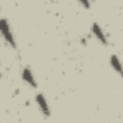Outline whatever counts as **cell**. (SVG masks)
<instances>
[{
    "label": "cell",
    "mask_w": 123,
    "mask_h": 123,
    "mask_svg": "<svg viewBox=\"0 0 123 123\" xmlns=\"http://www.w3.org/2000/svg\"><path fill=\"white\" fill-rule=\"evenodd\" d=\"M0 34H1L2 37L4 38V40L8 44H10L12 48L16 47L15 39L13 37V35H12V31H11L9 22L5 18H0Z\"/></svg>",
    "instance_id": "obj_1"
},
{
    "label": "cell",
    "mask_w": 123,
    "mask_h": 123,
    "mask_svg": "<svg viewBox=\"0 0 123 123\" xmlns=\"http://www.w3.org/2000/svg\"><path fill=\"white\" fill-rule=\"evenodd\" d=\"M36 102L37 105L40 111V112L42 113L43 116L45 117H49L50 116V109L48 106V103L46 101V98L44 97V95L42 93H38L36 95Z\"/></svg>",
    "instance_id": "obj_2"
},
{
    "label": "cell",
    "mask_w": 123,
    "mask_h": 123,
    "mask_svg": "<svg viewBox=\"0 0 123 123\" xmlns=\"http://www.w3.org/2000/svg\"><path fill=\"white\" fill-rule=\"evenodd\" d=\"M91 31H92L93 35L95 36V37L97 38V40H98L100 43H102V44L105 45V46L108 44V39L106 38V36H105L104 32L102 31L101 27L98 25V23L94 22V23L92 24V26H91Z\"/></svg>",
    "instance_id": "obj_3"
},
{
    "label": "cell",
    "mask_w": 123,
    "mask_h": 123,
    "mask_svg": "<svg viewBox=\"0 0 123 123\" xmlns=\"http://www.w3.org/2000/svg\"><path fill=\"white\" fill-rule=\"evenodd\" d=\"M22 79L25 83H27L32 87H37V82L35 80V77L29 67H25L22 71Z\"/></svg>",
    "instance_id": "obj_4"
},
{
    "label": "cell",
    "mask_w": 123,
    "mask_h": 123,
    "mask_svg": "<svg viewBox=\"0 0 123 123\" xmlns=\"http://www.w3.org/2000/svg\"><path fill=\"white\" fill-rule=\"evenodd\" d=\"M111 67H112L119 75L122 74L121 64H120L119 59H118V57H117L116 55H111Z\"/></svg>",
    "instance_id": "obj_5"
},
{
    "label": "cell",
    "mask_w": 123,
    "mask_h": 123,
    "mask_svg": "<svg viewBox=\"0 0 123 123\" xmlns=\"http://www.w3.org/2000/svg\"><path fill=\"white\" fill-rule=\"evenodd\" d=\"M78 1L81 3V5H82L84 8H86V9H89V8H90L89 0H78Z\"/></svg>",
    "instance_id": "obj_6"
}]
</instances>
